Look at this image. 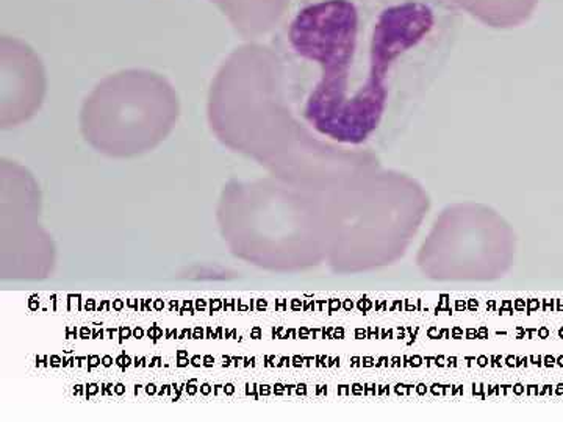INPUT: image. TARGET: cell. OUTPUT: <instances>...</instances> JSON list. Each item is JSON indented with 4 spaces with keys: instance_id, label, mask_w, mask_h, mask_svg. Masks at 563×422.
I'll return each instance as SVG.
<instances>
[{
    "instance_id": "6da1fadb",
    "label": "cell",
    "mask_w": 563,
    "mask_h": 422,
    "mask_svg": "<svg viewBox=\"0 0 563 422\" xmlns=\"http://www.w3.org/2000/svg\"><path fill=\"white\" fill-rule=\"evenodd\" d=\"M451 0H298L274 46L314 132L379 140L442 69L459 38Z\"/></svg>"
}]
</instances>
